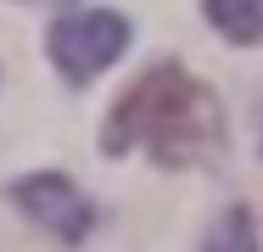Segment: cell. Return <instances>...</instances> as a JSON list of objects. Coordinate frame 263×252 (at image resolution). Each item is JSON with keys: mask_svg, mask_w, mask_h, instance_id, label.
Segmentation results:
<instances>
[{"mask_svg": "<svg viewBox=\"0 0 263 252\" xmlns=\"http://www.w3.org/2000/svg\"><path fill=\"white\" fill-rule=\"evenodd\" d=\"M152 151L162 168H196L224 151V106L202 79H191L185 67L162 62L146 67L123 96L112 101L101 123V151L123 157V151Z\"/></svg>", "mask_w": 263, "mask_h": 252, "instance_id": "1", "label": "cell"}, {"mask_svg": "<svg viewBox=\"0 0 263 252\" xmlns=\"http://www.w3.org/2000/svg\"><path fill=\"white\" fill-rule=\"evenodd\" d=\"M202 252H258V230H252V213L247 207H224L218 224L208 230V247Z\"/></svg>", "mask_w": 263, "mask_h": 252, "instance_id": "5", "label": "cell"}, {"mask_svg": "<svg viewBox=\"0 0 263 252\" xmlns=\"http://www.w3.org/2000/svg\"><path fill=\"white\" fill-rule=\"evenodd\" d=\"M129 50V17L90 6V11H67L51 28V62L67 84H90L96 73H106L118 56Z\"/></svg>", "mask_w": 263, "mask_h": 252, "instance_id": "2", "label": "cell"}, {"mask_svg": "<svg viewBox=\"0 0 263 252\" xmlns=\"http://www.w3.org/2000/svg\"><path fill=\"white\" fill-rule=\"evenodd\" d=\"M202 11L230 45H263V0H202Z\"/></svg>", "mask_w": 263, "mask_h": 252, "instance_id": "4", "label": "cell"}, {"mask_svg": "<svg viewBox=\"0 0 263 252\" xmlns=\"http://www.w3.org/2000/svg\"><path fill=\"white\" fill-rule=\"evenodd\" d=\"M11 202H17L34 224H45L56 241H67V247H79V241L90 236V224H96L90 196H84L67 174H23V179H11Z\"/></svg>", "mask_w": 263, "mask_h": 252, "instance_id": "3", "label": "cell"}]
</instances>
